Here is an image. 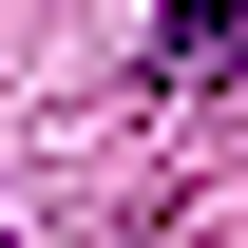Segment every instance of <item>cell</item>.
Listing matches in <instances>:
<instances>
[{
	"instance_id": "2",
	"label": "cell",
	"mask_w": 248,
	"mask_h": 248,
	"mask_svg": "<svg viewBox=\"0 0 248 248\" xmlns=\"http://www.w3.org/2000/svg\"><path fill=\"white\" fill-rule=\"evenodd\" d=\"M0 248H19V229H0Z\"/></svg>"
},
{
	"instance_id": "1",
	"label": "cell",
	"mask_w": 248,
	"mask_h": 248,
	"mask_svg": "<svg viewBox=\"0 0 248 248\" xmlns=\"http://www.w3.org/2000/svg\"><path fill=\"white\" fill-rule=\"evenodd\" d=\"M153 77H172V95L248 77V0H172V19H153Z\"/></svg>"
}]
</instances>
